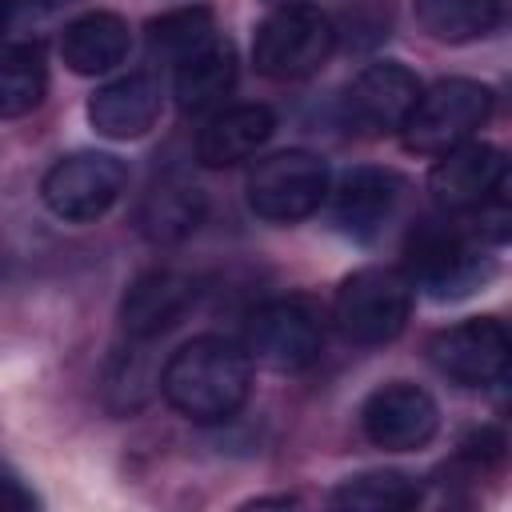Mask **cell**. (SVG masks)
Listing matches in <instances>:
<instances>
[{
  "label": "cell",
  "mask_w": 512,
  "mask_h": 512,
  "mask_svg": "<svg viewBox=\"0 0 512 512\" xmlns=\"http://www.w3.org/2000/svg\"><path fill=\"white\" fill-rule=\"evenodd\" d=\"M212 36H216V28H212V12L208 8H176V12H164L160 20L148 24L152 52L168 56L172 64L184 60L188 52H196L200 44H208Z\"/></svg>",
  "instance_id": "obj_23"
},
{
  "label": "cell",
  "mask_w": 512,
  "mask_h": 512,
  "mask_svg": "<svg viewBox=\"0 0 512 512\" xmlns=\"http://www.w3.org/2000/svg\"><path fill=\"white\" fill-rule=\"evenodd\" d=\"M420 28L440 44H468L500 24V0H412Z\"/></svg>",
  "instance_id": "obj_21"
},
{
  "label": "cell",
  "mask_w": 512,
  "mask_h": 512,
  "mask_svg": "<svg viewBox=\"0 0 512 512\" xmlns=\"http://www.w3.org/2000/svg\"><path fill=\"white\" fill-rule=\"evenodd\" d=\"M264 4H272V8H280V4H308V0H264Z\"/></svg>",
  "instance_id": "obj_27"
},
{
  "label": "cell",
  "mask_w": 512,
  "mask_h": 512,
  "mask_svg": "<svg viewBox=\"0 0 512 512\" xmlns=\"http://www.w3.org/2000/svg\"><path fill=\"white\" fill-rule=\"evenodd\" d=\"M336 48L332 20L312 4H280L256 28L252 60L268 80H304L328 64Z\"/></svg>",
  "instance_id": "obj_2"
},
{
  "label": "cell",
  "mask_w": 512,
  "mask_h": 512,
  "mask_svg": "<svg viewBox=\"0 0 512 512\" xmlns=\"http://www.w3.org/2000/svg\"><path fill=\"white\" fill-rule=\"evenodd\" d=\"M420 80L412 68L396 60L368 64L344 92V124L360 136H388L400 132L412 104L420 100Z\"/></svg>",
  "instance_id": "obj_9"
},
{
  "label": "cell",
  "mask_w": 512,
  "mask_h": 512,
  "mask_svg": "<svg viewBox=\"0 0 512 512\" xmlns=\"http://www.w3.org/2000/svg\"><path fill=\"white\" fill-rule=\"evenodd\" d=\"M160 392L180 416L196 424L232 420L252 392V360L224 336H196L168 356Z\"/></svg>",
  "instance_id": "obj_1"
},
{
  "label": "cell",
  "mask_w": 512,
  "mask_h": 512,
  "mask_svg": "<svg viewBox=\"0 0 512 512\" xmlns=\"http://www.w3.org/2000/svg\"><path fill=\"white\" fill-rule=\"evenodd\" d=\"M160 116V88L144 72H128L96 88L88 100V124L108 140H136Z\"/></svg>",
  "instance_id": "obj_14"
},
{
  "label": "cell",
  "mask_w": 512,
  "mask_h": 512,
  "mask_svg": "<svg viewBox=\"0 0 512 512\" xmlns=\"http://www.w3.org/2000/svg\"><path fill=\"white\" fill-rule=\"evenodd\" d=\"M128 24L116 12H84L60 36V56L76 76L112 72L128 56Z\"/></svg>",
  "instance_id": "obj_18"
},
{
  "label": "cell",
  "mask_w": 512,
  "mask_h": 512,
  "mask_svg": "<svg viewBox=\"0 0 512 512\" xmlns=\"http://www.w3.org/2000/svg\"><path fill=\"white\" fill-rule=\"evenodd\" d=\"M508 352H512V344L496 316L460 320L452 328H440L428 340V360L436 364V372L464 388L496 384L508 368Z\"/></svg>",
  "instance_id": "obj_8"
},
{
  "label": "cell",
  "mask_w": 512,
  "mask_h": 512,
  "mask_svg": "<svg viewBox=\"0 0 512 512\" xmlns=\"http://www.w3.org/2000/svg\"><path fill=\"white\" fill-rule=\"evenodd\" d=\"M204 220V192L180 176H164L140 204V232L152 244H180Z\"/></svg>",
  "instance_id": "obj_19"
},
{
  "label": "cell",
  "mask_w": 512,
  "mask_h": 512,
  "mask_svg": "<svg viewBox=\"0 0 512 512\" xmlns=\"http://www.w3.org/2000/svg\"><path fill=\"white\" fill-rule=\"evenodd\" d=\"M320 348H324L320 312L300 296L268 300L248 316L244 352H248V360L264 364L272 372H300V368L316 364Z\"/></svg>",
  "instance_id": "obj_5"
},
{
  "label": "cell",
  "mask_w": 512,
  "mask_h": 512,
  "mask_svg": "<svg viewBox=\"0 0 512 512\" xmlns=\"http://www.w3.org/2000/svg\"><path fill=\"white\" fill-rule=\"evenodd\" d=\"M436 424H440L436 400L420 384H408V380L380 384L376 392H368V400L360 408L364 436L384 452L424 448L436 436Z\"/></svg>",
  "instance_id": "obj_10"
},
{
  "label": "cell",
  "mask_w": 512,
  "mask_h": 512,
  "mask_svg": "<svg viewBox=\"0 0 512 512\" xmlns=\"http://www.w3.org/2000/svg\"><path fill=\"white\" fill-rule=\"evenodd\" d=\"M336 324L356 344H388L412 312V280L396 268H360L336 292Z\"/></svg>",
  "instance_id": "obj_4"
},
{
  "label": "cell",
  "mask_w": 512,
  "mask_h": 512,
  "mask_svg": "<svg viewBox=\"0 0 512 512\" xmlns=\"http://www.w3.org/2000/svg\"><path fill=\"white\" fill-rule=\"evenodd\" d=\"M196 288L188 276L180 272H168V268H152L144 276L132 280V288L124 292V304H120V328L128 340H152L160 332H168L184 308L192 304Z\"/></svg>",
  "instance_id": "obj_13"
},
{
  "label": "cell",
  "mask_w": 512,
  "mask_h": 512,
  "mask_svg": "<svg viewBox=\"0 0 512 512\" xmlns=\"http://www.w3.org/2000/svg\"><path fill=\"white\" fill-rule=\"evenodd\" d=\"M0 24H4V0H0Z\"/></svg>",
  "instance_id": "obj_28"
},
{
  "label": "cell",
  "mask_w": 512,
  "mask_h": 512,
  "mask_svg": "<svg viewBox=\"0 0 512 512\" xmlns=\"http://www.w3.org/2000/svg\"><path fill=\"white\" fill-rule=\"evenodd\" d=\"M68 4H76V0H4V24L16 28V32H24V28L44 24L48 16L64 12Z\"/></svg>",
  "instance_id": "obj_25"
},
{
  "label": "cell",
  "mask_w": 512,
  "mask_h": 512,
  "mask_svg": "<svg viewBox=\"0 0 512 512\" xmlns=\"http://www.w3.org/2000/svg\"><path fill=\"white\" fill-rule=\"evenodd\" d=\"M400 200V176L388 168H352L340 176L332 192V216L344 232L356 240H368L380 232V224L392 216Z\"/></svg>",
  "instance_id": "obj_16"
},
{
  "label": "cell",
  "mask_w": 512,
  "mask_h": 512,
  "mask_svg": "<svg viewBox=\"0 0 512 512\" xmlns=\"http://www.w3.org/2000/svg\"><path fill=\"white\" fill-rule=\"evenodd\" d=\"M408 276L428 288L436 300L464 296L480 280V256L476 248L448 224H420L408 236Z\"/></svg>",
  "instance_id": "obj_12"
},
{
  "label": "cell",
  "mask_w": 512,
  "mask_h": 512,
  "mask_svg": "<svg viewBox=\"0 0 512 512\" xmlns=\"http://www.w3.org/2000/svg\"><path fill=\"white\" fill-rule=\"evenodd\" d=\"M492 116V88L476 80H440L436 88L420 92L404 120V144L420 156H440L464 140H472L476 128H484Z\"/></svg>",
  "instance_id": "obj_3"
},
{
  "label": "cell",
  "mask_w": 512,
  "mask_h": 512,
  "mask_svg": "<svg viewBox=\"0 0 512 512\" xmlns=\"http://www.w3.org/2000/svg\"><path fill=\"white\" fill-rule=\"evenodd\" d=\"M416 500H420L416 480L400 472H364L344 480L332 492L336 508H356V512H400V508H412Z\"/></svg>",
  "instance_id": "obj_22"
},
{
  "label": "cell",
  "mask_w": 512,
  "mask_h": 512,
  "mask_svg": "<svg viewBox=\"0 0 512 512\" xmlns=\"http://www.w3.org/2000/svg\"><path fill=\"white\" fill-rule=\"evenodd\" d=\"M32 492L20 488V480H12L8 472H0V508H32Z\"/></svg>",
  "instance_id": "obj_26"
},
{
  "label": "cell",
  "mask_w": 512,
  "mask_h": 512,
  "mask_svg": "<svg viewBox=\"0 0 512 512\" xmlns=\"http://www.w3.org/2000/svg\"><path fill=\"white\" fill-rule=\"evenodd\" d=\"M272 128H276V116L268 104L216 108L196 136V160L204 168H232V164L248 160L256 148H264Z\"/></svg>",
  "instance_id": "obj_15"
},
{
  "label": "cell",
  "mask_w": 512,
  "mask_h": 512,
  "mask_svg": "<svg viewBox=\"0 0 512 512\" xmlns=\"http://www.w3.org/2000/svg\"><path fill=\"white\" fill-rule=\"evenodd\" d=\"M124 164L108 152H72L64 160H56L40 184V196L48 204L52 216L72 220V224H88L100 220L124 192Z\"/></svg>",
  "instance_id": "obj_7"
},
{
  "label": "cell",
  "mask_w": 512,
  "mask_h": 512,
  "mask_svg": "<svg viewBox=\"0 0 512 512\" xmlns=\"http://www.w3.org/2000/svg\"><path fill=\"white\" fill-rule=\"evenodd\" d=\"M504 176H508V164L500 148L464 140L436 156L428 172V192L448 212H476L500 196Z\"/></svg>",
  "instance_id": "obj_11"
},
{
  "label": "cell",
  "mask_w": 512,
  "mask_h": 512,
  "mask_svg": "<svg viewBox=\"0 0 512 512\" xmlns=\"http://www.w3.org/2000/svg\"><path fill=\"white\" fill-rule=\"evenodd\" d=\"M152 384H160V376H152V364L144 352H116L104 376V396L112 404V412H136Z\"/></svg>",
  "instance_id": "obj_24"
},
{
  "label": "cell",
  "mask_w": 512,
  "mask_h": 512,
  "mask_svg": "<svg viewBox=\"0 0 512 512\" xmlns=\"http://www.w3.org/2000/svg\"><path fill=\"white\" fill-rule=\"evenodd\" d=\"M48 92V64L40 44L16 40L0 48V120L28 116Z\"/></svg>",
  "instance_id": "obj_20"
},
{
  "label": "cell",
  "mask_w": 512,
  "mask_h": 512,
  "mask_svg": "<svg viewBox=\"0 0 512 512\" xmlns=\"http://www.w3.org/2000/svg\"><path fill=\"white\" fill-rule=\"evenodd\" d=\"M176 104L184 116H204L216 112L232 88H236V52L228 40L212 36L184 60H176Z\"/></svg>",
  "instance_id": "obj_17"
},
{
  "label": "cell",
  "mask_w": 512,
  "mask_h": 512,
  "mask_svg": "<svg viewBox=\"0 0 512 512\" xmlns=\"http://www.w3.org/2000/svg\"><path fill=\"white\" fill-rule=\"evenodd\" d=\"M328 196V168L320 156L288 148L248 172V208L272 224L304 220Z\"/></svg>",
  "instance_id": "obj_6"
}]
</instances>
